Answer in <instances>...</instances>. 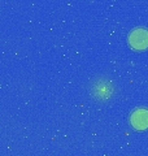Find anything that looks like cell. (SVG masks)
<instances>
[{"label":"cell","instance_id":"7a4b0ae2","mask_svg":"<svg viewBox=\"0 0 148 156\" xmlns=\"http://www.w3.org/2000/svg\"><path fill=\"white\" fill-rule=\"evenodd\" d=\"M131 124L136 130H144L148 128V111L138 109L131 115Z\"/></svg>","mask_w":148,"mask_h":156},{"label":"cell","instance_id":"6da1fadb","mask_svg":"<svg viewBox=\"0 0 148 156\" xmlns=\"http://www.w3.org/2000/svg\"><path fill=\"white\" fill-rule=\"evenodd\" d=\"M129 43L135 50H144L148 47V31L146 29H135L130 34Z\"/></svg>","mask_w":148,"mask_h":156}]
</instances>
